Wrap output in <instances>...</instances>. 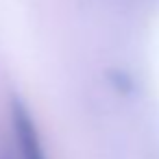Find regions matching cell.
I'll list each match as a JSON object with an SVG mask.
<instances>
[{
    "mask_svg": "<svg viewBox=\"0 0 159 159\" xmlns=\"http://www.w3.org/2000/svg\"><path fill=\"white\" fill-rule=\"evenodd\" d=\"M11 124H13V137L18 142L16 146H18L20 159H46L35 120L31 118V113L26 111V107L20 100H13Z\"/></svg>",
    "mask_w": 159,
    "mask_h": 159,
    "instance_id": "obj_1",
    "label": "cell"
},
{
    "mask_svg": "<svg viewBox=\"0 0 159 159\" xmlns=\"http://www.w3.org/2000/svg\"><path fill=\"white\" fill-rule=\"evenodd\" d=\"M0 159H11V157H7V155H2V157H0Z\"/></svg>",
    "mask_w": 159,
    "mask_h": 159,
    "instance_id": "obj_2",
    "label": "cell"
}]
</instances>
